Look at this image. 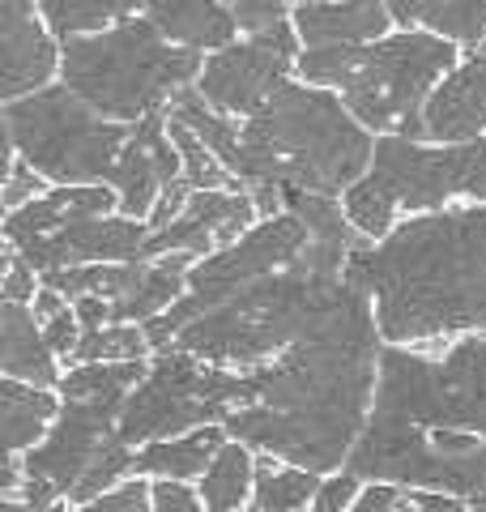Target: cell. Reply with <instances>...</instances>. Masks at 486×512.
Listing matches in <instances>:
<instances>
[{
  "label": "cell",
  "mask_w": 486,
  "mask_h": 512,
  "mask_svg": "<svg viewBox=\"0 0 486 512\" xmlns=\"http://www.w3.org/2000/svg\"><path fill=\"white\" fill-rule=\"evenodd\" d=\"M380 320L367 291L354 286L333 320L307 342L290 346L273 363L248 367L252 406L231 410L226 436L248 444L256 457L329 478L346 470L376 406Z\"/></svg>",
  "instance_id": "1"
},
{
  "label": "cell",
  "mask_w": 486,
  "mask_h": 512,
  "mask_svg": "<svg viewBox=\"0 0 486 512\" xmlns=\"http://www.w3.org/2000/svg\"><path fill=\"white\" fill-rule=\"evenodd\" d=\"M346 278L376 295L393 346L457 329H486V210L405 222L384 248H354Z\"/></svg>",
  "instance_id": "2"
},
{
  "label": "cell",
  "mask_w": 486,
  "mask_h": 512,
  "mask_svg": "<svg viewBox=\"0 0 486 512\" xmlns=\"http://www.w3.org/2000/svg\"><path fill=\"white\" fill-rule=\"evenodd\" d=\"M346 252L354 248L312 239L299 261L286 265L282 274L243 286L239 295L184 325L175 350L209 359L214 367H261L278 350L286 355L290 346L320 333L350 299L354 282L342 278V265H350Z\"/></svg>",
  "instance_id": "3"
},
{
  "label": "cell",
  "mask_w": 486,
  "mask_h": 512,
  "mask_svg": "<svg viewBox=\"0 0 486 512\" xmlns=\"http://www.w3.org/2000/svg\"><path fill=\"white\" fill-rule=\"evenodd\" d=\"M371 141L346 120L337 99L320 90L282 86L243 128L239 175L256 184L324 192L350 184L367 167Z\"/></svg>",
  "instance_id": "4"
},
{
  "label": "cell",
  "mask_w": 486,
  "mask_h": 512,
  "mask_svg": "<svg viewBox=\"0 0 486 512\" xmlns=\"http://www.w3.org/2000/svg\"><path fill=\"white\" fill-rule=\"evenodd\" d=\"M197 56L171 52L154 22H128L99 39H69L64 82L86 107L116 120L154 116L167 94H180L197 77Z\"/></svg>",
  "instance_id": "5"
},
{
  "label": "cell",
  "mask_w": 486,
  "mask_h": 512,
  "mask_svg": "<svg viewBox=\"0 0 486 512\" xmlns=\"http://www.w3.org/2000/svg\"><path fill=\"white\" fill-rule=\"evenodd\" d=\"M371 410L393 414L423 431L486 436V338H461L444 359L384 346Z\"/></svg>",
  "instance_id": "6"
},
{
  "label": "cell",
  "mask_w": 486,
  "mask_h": 512,
  "mask_svg": "<svg viewBox=\"0 0 486 512\" xmlns=\"http://www.w3.org/2000/svg\"><path fill=\"white\" fill-rule=\"evenodd\" d=\"M9 137L35 171L64 184H90L116 175L133 133L103 124L73 90H47L9 107Z\"/></svg>",
  "instance_id": "7"
},
{
  "label": "cell",
  "mask_w": 486,
  "mask_h": 512,
  "mask_svg": "<svg viewBox=\"0 0 486 512\" xmlns=\"http://www.w3.org/2000/svg\"><path fill=\"white\" fill-rule=\"evenodd\" d=\"M312 244V231L303 227V218H273L261 231H252L248 239H239L235 248H222L218 256H209L188 274V295L175 303L171 312L154 316L145 325V338L154 350H167L180 338V329L192 325L209 308H218L231 295H239L243 286L261 282L269 274H282L286 265H295L303 248Z\"/></svg>",
  "instance_id": "8"
},
{
  "label": "cell",
  "mask_w": 486,
  "mask_h": 512,
  "mask_svg": "<svg viewBox=\"0 0 486 512\" xmlns=\"http://www.w3.org/2000/svg\"><path fill=\"white\" fill-rule=\"evenodd\" d=\"M231 414L205 397V363L184 355V350H158L145 376L120 410L116 436L133 448H145L154 440H175L197 427L226 423Z\"/></svg>",
  "instance_id": "9"
},
{
  "label": "cell",
  "mask_w": 486,
  "mask_h": 512,
  "mask_svg": "<svg viewBox=\"0 0 486 512\" xmlns=\"http://www.w3.org/2000/svg\"><path fill=\"white\" fill-rule=\"evenodd\" d=\"M452 64V47L431 35H397L371 47L346 82V103L367 124H414L423 90Z\"/></svg>",
  "instance_id": "10"
},
{
  "label": "cell",
  "mask_w": 486,
  "mask_h": 512,
  "mask_svg": "<svg viewBox=\"0 0 486 512\" xmlns=\"http://www.w3.org/2000/svg\"><path fill=\"white\" fill-rule=\"evenodd\" d=\"M367 184L410 210L444 205L452 192L486 197V141L465 150H418L405 137H388L376 146V171L367 175Z\"/></svg>",
  "instance_id": "11"
},
{
  "label": "cell",
  "mask_w": 486,
  "mask_h": 512,
  "mask_svg": "<svg viewBox=\"0 0 486 512\" xmlns=\"http://www.w3.org/2000/svg\"><path fill=\"white\" fill-rule=\"evenodd\" d=\"M120 410H124V402H64L60 419L47 431V440L22 457L26 478L47 483L60 500L73 504L81 474L90 470L94 453H99L103 440L116 431Z\"/></svg>",
  "instance_id": "12"
},
{
  "label": "cell",
  "mask_w": 486,
  "mask_h": 512,
  "mask_svg": "<svg viewBox=\"0 0 486 512\" xmlns=\"http://www.w3.org/2000/svg\"><path fill=\"white\" fill-rule=\"evenodd\" d=\"M290 52H295L290 26L286 22L269 26L248 47H231V52L209 60L201 77V94L222 111H248V116H256L286 86Z\"/></svg>",
  "instance_id": "13"
},
{
  "label": "cell",
  "mask_w": 486,
  "mask_h": 512,
  "mask_svg": "<svg viewBox=\"0 0 486 512\" xmlns=\"http://www.w3.org/2000/svg\"><path fill=\"white\" fill-rule=\"evenodd\" d=\"M145 227L141 222H120V218H77L64 231L35 239L22 248V261L30 269H47L56 274L64 265H81V261H111V256H133L145 252Z\"/></svg>",
  "instance_id": "14"
},
{
  "label": "cell",
  "mask_w": 486,
  "mask_h": 512,
  "mask_svg": "<svg viewBox=\"0 0 486 512\" xmlns=\"http://www.w3.org/2000/svg\"><path fill=\"white\" fill-rule=\"evenodd\" d=\"M256 214V201L239 197V192H197L188 201V210L162 227L150 244H145L141 256H154V252H209L214 244H231V239L248 227Z\"/></svg>",
  "instance_id": "15"
},
{
  "label": "cell",
  "mask_w": 486,
  "mask_h": 512,
  "mask_svg": "<svg viewBox=\"0 0 486 512\" xmlns=\"http://www.w3.org/2000/svg\"><path fill=\"white\" fill-rule=\"evenodd\" d=\"M175 163H180V150L167 146V137H162V116H145L133 137H128V146L120 154V167H116V188H120V205L128 214H154V188L158 184H175Z\"/></svg>",
  "instance_id": "16"
},
{
  "label": "cell",
  "mask_w": 486,
  "mask_h": 512,
  "mask_svg": "<svg viewBox=\"0 0 486 512\" xmlns=\"http://www.w3.org/2000/svg\"><path fill=\"white\" fill-rule=\"evenodd\" d=\"M0 26H5V77H0V94L43 86L56 69V47L35 26L26 0H0Z\"/></svg>",
  "instance_id": "17"
},
{
  "label": "cell",
  "mask_w": 486,
  "mask_h": 512,
  "mask_svg": "<svg viewBox=\"0 0 486 512\" xmlns=\"http://www.w3.org/2000/svg\"><path fill=\"white\" fill-rule=\"evenodd\" d=\"M427 137L435 141H465L486 128V64L469 60L440 86V94L423 111Z\"/></svg>",
  "instance_id": "18"
},
{
  "label": "cell",
  "mask_w": 486,
  "mask_h": 512,
  "mask_svg": "<svg viewBox=\"0 0 486 512\" xmlns=\"http://www.w3.org/2000/svg\"><path fill=\"white\" fill-rule=\"evenodd\" d=\"M231 440L226 427L214 423V427H197L188 436H175V440H154L137 448V466L133 474L137 478H150V483H201L205 470L214 466V457L222 453V444Z\"/></svg>",
  "instance_id": "19"
},
{
  "label": "cell",
  "mask_w": 486,
  "mask_h": 512,
  "mask_svg": "<svg viewBox=\"0 0 486 512\" xmlns=\"http://www.w3.org/2000/svg\"><path fill=\"white\" fill-rule=\"evenodd\" d=\"M0 333H5V359H0L5 363V380H22V384H35V389L60 384L56 350L47 346V333L39 329L35 312L5 299V308H0Z\"/></svg>",
  "instance_id": "20"
},
{
  "label": "cell",
  "mask_w": 486,
  "mask_h": 512,
  "mask_svg": "<svg viewBox=\"0 0 486 512\" xmlns=\"http://www.w3.org/2000/svg\"><path fill=\"white\" fill-rule=\"evenodd\" d=\"M295 18H299V35L312 47H350L359 39L380 35L388 26V13L380 0H342V5L303 0Z\"/></svg>",
  "instance_id": "21"
},
{
  "label": "cell",
  "mask_w": 486,
  "mask_h": 512,
  "mask_svg": "<svg viewBox=\"0 0 486 512\" xmlns=\"http://www.w3.org/2000/svg\"><path fill=\"white\" fill-rule=\"evenodd\" d=\"M107 205H111L107 188H56L52 197L30 201L26 210H13L5 235L18 248H26V244H35V239H47V235L64 231L77 218H99Z\"/></svg>",
  "instance_id": "22"
},
{
  "label": "cell",
  "mask_w": 486,
  "mask_h": 512,
  "mask_svg": "<svg viewBox=\"0 0 486 512\" xmlns=\"http://www.w3.org/2000/svg\"><path fill=\"white\" fill-rule=\"evenodd\" d=\"M145 13L158 26V35L188 47H222L235 35V18L218 0H145Z\"/></svg>",
  "instance_id": "23"
},
{
  "label": "cell",
  "mask_w": 486,
  "mask_h": 512,
  "mask_svg": "<svg viewBox=\"0 0 486 512\" xmlns=\"http://www.w3.org/2000/svg\"><path fill=\"white\" fill-rule=\"evenodd\" d=\"M0 406H5V448L9 457H26L35 444L47 440V431L60 419V406L47 389L22 380H5L0 384Z\"/></svg>",
  "instance_id": "24"
},
{
  "label": "cell",
  "mask_w": 486,
  "mask_h": 512,
  "mask_svg": "<svg viewBox=\"0 0 486 512\" xmlns=\"http://www.w3.org/2000/svg\"><path fill=\"white\" fill-rule=\"evenodd\" d=\"M205 512H248L256 491V453L239 440H226L214 466L197 483Z\"/></svg>",
  "instance_id": "25"
},
{
  "label": "cell",
  "mask_w": 486,
  "mask_h": 512,
  "mask_svg": "<svg viewBox=\"0 0 486 512\" xmlns=\"http://www.w3.org/2000/svg\"><path fill=\"white\" fill-rule=\"evenodd\" d=\"M184 269H188V256H167V261H158L145 269V278L137 282L133 295H124L111 303V325H128V320H154L162 312H171L175 303L184 299Z\"/></svg>",
  "instance_id": "26"
},
{
  "label": "cell",
  "mask_w": 486,
  "mask_h": 512,
  "mask_svg": "<svg viewBox=\"0 0 486 512\" xmlns=\"http://www.w3.org/2000/svg\"><path fill=\"white\" fill-rule=\"evenodd\" d=\"M324 478L312 470L286 466L278 457H256V491L248 512H307Z\"/></svg>",
  "instance_id": "27"
},
{
  "label": "cell",
  "mask_w": 486,
  "mask_h": 512,
  "mask_svg": "<svg viewBox=\"0 0 486 512\" xmlns=\"http://www.w3.org/2000/svg\"><path fill=\"white\" fill-rule=\"evenodd\" d=\"M150 376V363H77L60 376L64 402H128V393Z\"/></svg>",
  "instance_id": "28"
},
{
  "label": "cell",
  "mask_w": 486,
  "mask_h": 512,
  "mask_svg": "<svg viewBox=\"0 0 486 512\" xmlns=\"http://www.w3.org/2000/svg\"><path fill=\"white\" fill-rule=\"evenodd\" d=\"M397 22H431L444 35L478 43L486 30V0H388Z\"/></svg>",
  "instance_id": "29"
},
{
  "label": "cell",
  "mask_w": 486,
  "mask_h": 512,
  "mask_svg": "<svg viewBox=\"0 0 486 512\" xmlns=\"http://www.w3.org/2000/svg\"><path fill=\"white\" fill-rule=\"evenodd\" d=\"M133 466H137V448L124 444L116 431H111V436L103 440V448L94 453L90 470L81 474V483H77V491H73V508H86V504H94V500H103L107 491H116L120 483H128V478H137Z\"/></svg>",
  "instance_id": "30"
},
{
  "label": "cell",
  "mask_w": 486,
  "mask_h": 512,
  "mask_svg": "<svg viewBox=\"0 0 486 512\" xmlns=\"http://www.w3.org/2000/svg\"><path fill=\"white\" fill-rule=\"evenodd\" d=\"M171 120L188 124L192 133H197L231 171L239 167V158H243V137H235V128L226 124V120H218L214 111H205V99H201L197 90H180V94H175V99H171Z\"/></svg>",
  "instance_id": "31"
},
{
  "label": "cell",
  "mask_w": 486,
  "mask_h": 512,
  "mask_svg": "<svg viewBox=\"0 0 486 512\" xmlns=\"http://www.w3.org/2000/svg\"><path fill=\"white\" fill-rule=\"evenodd\" d=\"M150 338L137 325H103V329H86L77 346V363H133L145 359Z\"/></svg>",
  "instance_id": "32"
},
{
  "label": "cell",
  "mask_w": 486,
  "mask_h": 512,
  "mask_svg": "<svg viewBox=\"0 0 486 512\" xmlns=\"http://www.w3.org/2000/svg\"><path fill=\"white\" fill-rule=\"evenodd\" d=\"M141 0H43V13L52 30L60 39H73L81 30H94L103 26L107 18H116V13H128L137 9Z\"/></svg>",
  "instance_id": "33"
},
{
  "label": "cell",
  "mask_w": 486,
  "mask_h": 512,
  "mask_svg": "<svg viewBox=\"0 0 486 512\" xmlns=\"http://www.w3.org/2000/svg\"><path fill=\"white\" fill-rule=\"evenodd\" d=\"M286 205H295L303 227L312 231L316 244H350V231L342 222V210L333 205V197H324V192H299V188H286Z\"/></svg>",
  "instance_id": "34"
},
{
  "label": "cell",
  "mask_w": 486,
  "mask_h": 512,
  "mask_svg": "<svg viewBox=\"0 0 486 512\" xmlns=\"http://www.w3.org/2000/svg\"><path fill=\"white\" fill-rule=\"evenodd\" d=\"M171 141H175V150H180V158H184V167H188V175L184 180L197 188V192H218V188H231V180L222 175V167L214 163V158L205 154V141L192 133L188 124H180V120H171Z\"/></svg>",
  "instance_id": "35"
},
{
  "label": "cell",
  "mask_w": 486,
  "mask_h": 512,
  "mask_svg": "<svg viewBox=\"0 0 486 512\" xmlns=\"http://www.w3.org/2000/svg\"><path fill=\"white\" fill-rule=\"evenodd\" d=\"M367 52L359 47H316V52L303 56V73L312 77V82H329V86H346L354 69L363 64Z\"/></svg>",
  "instance_id": "36"
},
{
  "label": "cell",
  "mask_w": 486,
  "mask_h": 512,
  "mask_svg": "<svg viewBox=\"0 0 486 512\" xmlns=\"http://www.w3.org/2000/svg\"><path fill=\"white\" fill-rule=\"evenodd\" d=\"M77 512H154V483L150 478H128L116 491H107L103 500H94Z\"/></svg>",
  "instance_id": "37"
},
{
  "label": "cell",
  "mask_w": 486,
  "mask_h": 512,
  "mask_svg": "<svg viewBox=\"0 0 486 512\" xmlns=\"http://www.w3.org/2000/svg\"><path fill=\"white\" fill-rule=\"evenodd\" d=\"M363 491V483L354 474H346V470H337V474H329L320 483V491H316V500H312V508L307 512H346L350 504H354V495Z\"/></svg>",
  "instance_id": "38"
},
{
  "label": "cell",
  "mask_w": 486,
  "mask_h": 512,
  "mask_svg": "<svg viewBox=\"0 0 486 512\" xmlns=\"http://www.w3.org/2000/svg\"><path fill=\"white\" fill-rule=\"evenodd\" d=\"M405 487L393 483H363V491L354 495V504L346 512H401L405 508Z\"/></svg>",
  "instance_id": "39"
},
{
  "label": "cell",
  "mask_w": 486,
  "mask_h": 512,
  "mask_svg": "<svg viewBox=\"0 0 486 512\" xmlns=\"http://www.w3.org/2000/svg\"><path fill=\"white\" fill-rule=\"evenodd\" d=\"M154 512H205L201 491L192 483H154Z\"/></svg>",
  "instance_id": "40"
},
{
  "label": "cell",
  "mask_w": 486,
  "mask_h": 512,
  "mask_svg": "<svg viewBox=\"0 0 486 512\" xmlns=\"http://www.w3.org/2000/svg\"><path fill=\"white\" fill-rule=\"evenodd\" d=\"M43 333H47V346L56 350V355H77V346H81V320H77V312H69L64 308L60 316H52V320H43Z\"/></svg>",
  "instance_id": "41"
},
{
  "label": "cell",
  "mask_w": 486,
  "mask_h": 512,
  "mask_svg": "<svg viewBox=\"0 0 486 512\" xmlns=\"http://www.w3.org/2000/svg\"><path fill=\"white\" fill-rule=\"evenodd\" d=\"M235 5V18L239 26H248V30H269V26H278L282 22V9H286V0H231Z\"/></svg>",
  "instance_id": "42"
},
{
  "label": "cell",
  "mask_w": 486,
  "mask_h": 512,
  "mask_svg": "<svg viewBox=\"0 0 486 512\" xmlns=\"http://www.w3.org/2000/svg\"><path fill=\"white\" fill-rule=\"evenodd\" d=\"M30 295H35V269H30L22 256H13V261H9V278H5V299L22 303Z\"/></svg>",
  "instance_id": "43"
},
{
  "label": "cell",
  "mask_w": 486,
  "mask_h": 512,
  "mask_svg": "<svg viewBox=\"0 0 486 512\" xmlns=\"http://www.w3.org/2000/svg\"><path fill=\"white\" fill-rule=\"evenodd\" d=\"M188 188H192L188 180H184V184H167V188H162V201L154 205V214H150L158 227H171V214L180 210V201H184V192H188Z\"/></svg>",
  "instance_id": "44"
},
{
  "label": "cell",
  "mask_w": 486,
  "mask_h": 512,
  "mask_svg": "<svg viewBox=\"0 0 486 512\" xmlns=\"http://www.w3.org/2000/svg\"><path fill=\"white\" fill-rule=\"evenodd\" d=\"M35 188H39V184H35V175H30V171H22V167H18V171L9 175V192H5V205H9V210H18V205H22V201H26V197H30V192H35Z\"/></svg>",
  "instance_id": "45"
},
{
  "label": "cell",
  "mask_w": 486,
  "mask_h": 512,
  "mask_svg": "<svg viewBox=\"0 0 486 512\" xmlns=\"http://www.w3.org/2000/svg\"><path fill=\"white\" fill-rule=\"evenodd\" d=\"M282 201H286V188H278V184H256V210H261V214H273Z\"/></svg>",
  "instance_id": "46"
},
{
  "label": "cell",
  "mask_w": 486,
  "mask_h": 512,
  "mask_svg": "<svg viewBox=\"0 0 486 512\" xmlns=\"http://www.w3.org/2000/svg\"><path fill=\"white\" fill-rule=\"evenodd\" d=\"M64 312V295L60 291H43L39 299H35V316L39 320H52V316H60Z\"/></svg>",
  "instance_id": "47"
},
{
  "label": "cell",
  "mask_w": 486,
  "mask_h": 512,
  "mask_svg": "<svg viewBox=\"0 0 486 512\" xmlns=\"http://www.w3.org/2000/svg\"><path fill=\"white\" fill-rule=\"evenodd\" d=\"M469 508H474V512H486V500H474V504H469Z\"/></svg>",
  "instance_id": "48"
},
{
  "label": "cell",
  "mask_w": 486,
  "mask_h": 512,
  "mask_svg": "<svg viewBox=\"0 0 486 512\" xmlns=\"http://www.w3.org/2000/svg\"><path fill=\"white\" fill-rule=\"evenodd\" d=\"M401 512H418V508H414V504H410V495H405V508H401Z\"/></svg>",
  "instance_id": "49"
}]
</instances>
